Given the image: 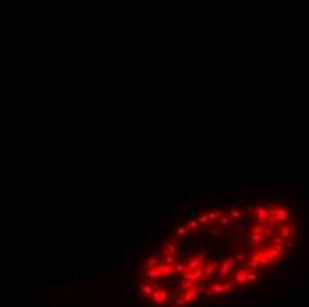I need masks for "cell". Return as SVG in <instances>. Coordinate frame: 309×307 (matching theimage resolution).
<instances>
[{
  "label": "cell",
  "mask_w": 309,
  "mask_h": 307,
  "mask_svg": "<svg viewBox=\"0 0 309 307\" xmlns=\"http://www.w3.org/2000/svg\"><path fill=\"white\" fill-rule=\"evenodd\" d=\"M222 215H224V213H222L220 210H215V211H210L206 217H208V220H210V222H213V220H219Z\"/></svg>",
  "instance_id": "cell-1"
},
{
  "label": "cell",
  "mask_w": 309,
  "mask_h": 307,
  "mask_svg": "<svg viewBox=\"0 0 309 307\" xmlns=\"http://www.w3.org/2000/svg\"><path fill=\"white\" fill-rule=\"evenodd\" d=\"M219 224L224 226V227H229V226H231V217H229V213H228V215H222V217L219 218Z\"/></svg>",
  "instance_id": "cell-2"
},
{
  "label": "cell",
  "mask_w": 309,
  "mask_h": 307,
  "mask_svg": "<svg viewBox=\"0 0 309 307\" xmlns=\"http://www.w3.org/2000/svg\"><path fill=\"white\" fill-rule=\"evenodd\" d=\"M199 227V222H197V218H194V220H188V224H187V229L188 231H192V229H197Z\"/></svg>",
  "instance_id": "cell-3"
},
{
  "label": "cell",
  "mask_w": 309,
  "mask_h": 307,
  "mask_svg": "<svg viewBox=\"0 0 309 307\" xmlns=\"http://www.w3.org/2000/svg\"><path fill=\"white\" fill-rule=\"evenodd\" d=\"M229 217H231V218H242V211L238 210V208H235V210L229 211Z\"/></svg>",
  "instance_id": "cell-4"
},
{
  "label": "cell",
  "mask_w": 309,
  "mask_h": 307,
  "mask_svg": "<svg viewBox=\"0 0 309 307\" xmlns=\"http://www.w3.org/2000/svg\"><path fill=\"white\" fill-rule=\"evenodd\" d=\"M157 264H158V259L149 257V259H148V263H146V266H148V268H157Z\"/></svg>",
  "instance_id": "cell-5"
},
{
  "label": "cell",
  "mask_w": 309,
  "mask_h": 307,
  "mask_svg": "<svg viewBox=\"0 0 309 307\" xmlns=\"http://www.w3.org/2000/svg\"><path fill=\"white\" fill-rule=\"evenodd\" d=\"M197 222H199V226H204V224H208V217L206 215H201V217H197Z\"/></svg>",
  "instance_id": "cell-6"
},
{
  "label": "cell",
  "mask_w": 309,
  "mask_h": 307,
  "mask_svg": "<svg viewBox=\"0 0 309 307\" xmlns=\"http://www.w3.org/2000/svg\"><path fill=\"white\" fill-rule=\"evenodd\" d=\"M187 233H188V229H187V227H179V229L176 231V236H185Z\"/></svg>",
  "instance_id": "cell-7"
}]
</instances>
